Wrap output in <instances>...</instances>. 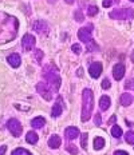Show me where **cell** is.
Returning a JSON list of instances; mask_svg holds the SVG:
<instances>
[{"mask_svg":"<svg viewBox=\"0 0 134 155\" xmlns=\"http://www.w3.org/2000/svg\"><path fill=\"white\" fill-rule=\"evenodd\" d=\"M71 51H73L75 55H79L82 52V47H81L79 44H73V46H71Z\"/></svg>","mask_w":134,"mask_h":155,"instance_id":"4316f807","label":"cell"},{"mask_svg":"<svg viewBox=\"0 0 134 155\" xmlns=\"http://www.w3.org/2000/svg\"><path fill=\"white\" fill-rule=\"evenodd\" d=\"M34 30L38 32V34H46L48 31V24L47 21L44 20H36L34 23Z\"/></svg>","mask_w":134,"mask_h":155,"instance_id":"30bf717a","label":"cell"},{"mask_svg":"<svg viewBox=\"0 0 134 155\" xmlns=\"http://www.w3.org/2000/svg\"><path fill=\"white\" fill-rule=\"evenodd\" d=\"M12 155H32L31 153H28L24 148H16V150L12 151Z\"/></svg>","mask_w":134,"mask_h":155,"instance_id":"cb8c5ba5","label":"cell"},{"mask_svg":"<svg viewBox=\"0 0 134 155\" xmlns=\"http://www.w3.org/2000/svg\"><path fill=\"white\" fill-rule=\"evenodd\" d=\"M38 139H39V138H38V134H36L35 131H30L27 135H26V140H27L30 144H35V143L38 142Z\"/></svg>","mask_w":134,"mask_h":155,"instance_id":"ac0fdd59","label":"cell"},{"mask_svg":"<svg viewBox=\"0 0 134 155\" xmlns=\"http://www.w3.org/2000/svg\"><path fill=\"white\" fill-rule=\"evenodd\" d=\"M83 75V68H78L77 71V76H82Z\"/></svg>","mask_w":134,"mask_h":155,"instance_id":"d590c367","label":"cell"},{"mask_svg":"<svg viewBox=\"0 0 134 155\" xmlns=\"http://www.w3.org/2000/svg\"><path fill=\"white\" fill-rule=\"evenodd\" d=\"M94 107V95L93 91L89 88H84L82 91V122H87L91 118V112Z\"/></svg>","mask_w":134,"mask_h":155,"instance_id":"6da1fadb","label":"cell"},{"mask_svg":"<svg viewBox=\"0 0 134 155\" xmlns=\"http://www.w3.org/2000/svg\"><path fill=\"white\" fill-rule=\"evenodd\" d=\"M130 2H134V0H130Z\"/></svg>","mask_w":134,"mask_h":155,"instance_id":"60d3db41","label":"cell"},{"mask_svg":"<svg viewBox=\"0 0 134 155\" xmlns=\"http://www.w3.org/2000/svg\"><path fill=\"white\" fill-rule=\"evenodd\" d=\"M35 43H36V39H35L34 35L31 34H26L24 36L22 39V47L23 50L26 51V52H28V51H31L32 48L35 47Z\"/></svg>","mask_w":134,"mask_h":155,"instance_id":"5b68a950","label":"cell"},{"mask_svg":"<svg viewBox=\"0 0 134 155\" xmlns=\"http://www.w3.org/2000/svg\"><path fill=\"white\" fill-rule=\"evenodd\" d=\"M74 19L77 21H83L84 20V15L82 14V11H81V9H78V11H75V14H74Z\"/></svg>","mask_w":134,"mask_h":155,"instance_id":"603a6c76","label":"cell"},{"mask_svg":"<svg viewBox=\"0 0 134 155\" xmlns=\"http://www.w3.org/2000/svg\"><path fill=\"white\" fill-rule=\"evenodd\" d=\"M7 62H8V64L11 67H19L20 66V63H22V59H20V56H19L18 54H11L7 58Z\"/></svg>","mask_w":134,"mask_h":155,"instance_id":"8fae6325","label":"cell"},{"mask_svg":"<svg viewBox=\"0 0 134 155\" xmlns=\"http://www.w3.org/2000/svg\"><path fill=\"white\" fill-rule=\"evenodd\" d=\"M42 59H43V51L42 50H34V60L36 63L42 62Z\"/></svg>","mask_w":134,"mask_h":155,"instance_id":"44dd1931","label":"cell"},{"mask_svg":"<svg viewBox=\"0 0 134 155\" xmlns=\"http://www.w3.org/2000/svg\"><path fill=\"white\" fill-rule=\"evenodd\" d=\"M103 146H105V139L101 137H97L94 139V148L95 150H101V148H103Z\"/></svg>","mask_w":134,"mask_h":155,"instance_id":"d6986e66","label":"cell"},{"mask_svg":"<svg viewBox=\"0 0 134 155\" xmlns=\"http://www.w3.org/2000/svg\"><path fill=\"white\" fill-rule=\"evenodd\" d=\"M64 2H66L67 4H73V3L75 2V0H64Z\"/></svg>","mask_w":134,"mask_h":155,"instance_id":"74e56055","label":"cell"},{"mask_svg":"<svg viewBox=\"0 0 134 155\" xmlns=\"http://www.w3.org/2000/svg\"><path fill=\"white\" fill-rule=\"evenodd\" d=\"M115 120H117V116H115V115H113L112 118L109 119V124H113V123H115Z\"/></svg>","mask_w":134,"mask_h":155,"instance_id":"e575fe53","label":"cell"},{"mask_svg":"<svg viewBox=\"0 0 134 155\" xmlns=\"http://www.w3.org/2000/svg\"><path fill=\"white\" fill-rule=\"evenodd\" d=\"M15 108L23 110V111H30V106H22V104H15Z\"/></svg>","mask_w":134,"mask_h":155,"instance_id":"4dcf8cb0","label":"cell"},{"mask_svg":"<svg viewBox=\"0 0 134 155\" xmlns=\"http://www.w3.org/2000/svg\"><path fill=\"white\" fill-rule=\"evenodd\" d=\"M114 155H129L126 153V151H122V150H118V151H115V153H114Z\"/></svg>","mask_w":134,"mask_h":155,"instance_id":"836d02e7","label":"cell"},{"mask_svg":"<svg viewBox=\"0 0 134 155\" xmlns=\"http://www.w3.org/2000/svg\"><path fill=\"white\" fill-rule=\"evenodd\" d=\"M47 2H48V3H51V4H54V3L57 2V0H47Z\"/></svg>","mask_w":134,"mask_h":155,"instance_id":"ab89813d","label":"cell"},{"mask_svg":"<svg viewBox=\"0 0 134 155\" xmlns=\"http://www.w3.org/2000/svg\"><path fill=\"white\" fill-rule=\"evenodd\" d=\"M95 124L101 126V114H95Z\"/></svg>","mask_w":134,"mask_h":155,"instance_id":"d6a6232c","label":"cell"},{"mask_svg":"<svg viewBox=\"0 0 134 155\" xmlns=\"http://www.w3.org/2000/svg\"><path fill=\"white\" fill-rule=\"evenodd\" d=\"M7 127H8V130L11 131V134L14 135V137H20L23 128H22L20 122H19L18 119H9V120L7 122Z\"/></svg>","mask_w":134,"mask_h":155,"instance_id":"8992f818","label":"cell"},{"mask_svg":"<svg viewBox=\"0 0 134 155\" xmlns=\"http://www.w3.org/2000/svg\"><path fill=\"white\" fill-rule=\"evenodd\" d=\"M110 104H112V101H110L109 96H107V95L101 96V99H99V108L102 110V111H106V110H109Z\"/></svg>","mask_w":134,"mask_h":155,"instance_id":"5bb4252c","label":"cell"},{"mask_svg":"<svg viewBox=\"0 0 134 155\" xmlns=\"http://www.w3.org/2000/svg\"><path fill=\"white\" fill-rule=\"evenodd\" d=\"M125 87H126V88H134V82H133L132 79H129V80H127V82H126Z\"/></svg>","mask_w":134,"mask_h":155,"instance_id":"1f68e13d","label":"cell"},{"mask_svg":"<svg viewBox=\"0 0 134 155\" xmlns=\"http://www.w3.org/2000/svg\"><path fill=\"white\" fill-rule=\"evenodd\" d=\"M114 2H115V3H118V0H103V3H102V4H103V7H105V8H109L110 5H112L113 3H114Z\"/></svg>","mask_w":134,"mask_h":155,"instance_id":"f1b7e54d","label":"cell"},{"mask_svg":"<svg viewBox=\"0 0 134 155\" xmlns=\"http://www.w3.org/2000/svg\"><path fill=\"white\" fill-rule=\"evenodd\" d=\"M67 151L70 154H73V155H77L78 154V148L74 146V144H67Z\"/></svg>","mask_w":134,"mask_h":155,"instance_id":"83f0119b","label":"cell"},{"mask_svg":"<svg viewBox=\"0 0 134 155\" xmlns=\"http://www.w3.org/2000/svg\"><path fill=\"white\" fill-rule=\"evenodd\" d=\"M64 135H66L67 139L73 140V139H75V138L79 137V130H78L77 127H67L66 131H64Z\"/></svg>","mask_w":134,"mask_h":155,"instance_id":"4fadbf2b","label":"cell"},{"mask_svg":"<svg viewBox=\"0 0 134 155\" xmlns=\"http://www.w3.org/2000/svg\"><path fill=\"white\" fill-rule=\"evenodd\" d=\"M89 72H90V76L94 78V79L99 78L101 76V72H102V64H101L99 62L93 63L90 66V68H89Z\"/></svg>","mask_w":134,"mask_h":155,"instance_id":"ba28073f","label":"cell"},{"mask_svg":"<svg viewBox=\"0 0 134 155\" xmlns=\"http://www.w3.org/2000/svg\"><path fill=\"white\" fill-rule=\"evenodd\" d=\"M44 124H46V120H44V118H42V116H36V118H34L31 120V126L34 128H42Z\"/></svg>","mask_w":134,"mask_h":155,"instance_id":"2e32d148","label":"cell"},{"mask_svg":"<svg viewBox=\"0 0 134 155\" xmlns=\"http://www.w3.org/2000/svg\"><path fill=\"white\" fill-rule=\"evenodd\" d=\"M132 102H133V96L130 94H127V92L122 94V96H121V104L127 107V106L132 104Z\"/></svg>","mask_w":134,"mask_h":155,"instance_id":"e0dca14e","label":"cell"},{"mask_svg":"<svg viewBox=\"0 0 134 155\" xmlns=\"http://www.w3.org/2000/svg\"><path fill=\"white\" fill-rule=\"evenodd\" d=\"M62 140H60V137H58L57 134L51 135L50 137V140H48V146H50L51 148H58L60 146Z\"/></svg>","mask_w":134,"mask_h":155,"instance_id":"9a60e30c","label":"cell"},{"mask_svg":"<svg viewBox=\"0 0 134 155\" xmlns=\"http://www.w3.org/2000/svg\"><path fill=\"white\" fill-rule=\"evenodd\" d=\"M36 91L40 94V96L46 101H51L52 99V91L50 88V86L47 83H38L36 84Z\"/></svg>","mask_w":134,"mask_h":155,"instance_id":"277c9868","label":"cell"},{"mask_svg":"<svg viewBox=\"0 0 134 155\" xmlns=\"http://www.w3.org/2000/svg\"><path fill=\"white\" fill-rule=\"evenodd\" d=\"M98 14V8L95 7V5H90L89 8H87V15L89 16H94Z\"/></svg>","mask_w":134,"mask_h":155,"instance_id":"484cf974","label":"cell"},{"mask_svg":"<svg viewBox=\"0 0 134 155\" xmlns=\"http://www.w3.org/2000/svg\"><path fill=\"white\" fill-rule=\"evenodd\" d=\"M109 16L112 19H127V20H130L134 16V11H133V8H130V7L118 8V9H114V11L110 12Z\"/></svg>","mask_w":134,"mask_h":155,"instance_id":"3957f363","label":"cell"},{"mask_svg":"<svg viewBox=\"0 0 134 155\" xmlns=\"http://www.w3.org/2000/svg\"><path fill=\"white\" fill-rule=\"evenodd\" d=\"M62 111H63V107H62V99L58 98L57 103H55L54 107H52V110H51V115L54 116V118H58V116H60Z\"/></svg>","mask_w":134,"mask_h":155,"instance_id":"7c38bea8","label":"cell"},{"mask_svg":"<svg viewBox=\"0 0 134 155\" xmlns=\"http://www.w3.org/2000/svg\"><path fill=\"white\" fill-rule=\"evenodd\" d=\"M112 135L114 138H121L122 137V128L119 126H113L112 127Z\"/></svg>","mask_w":134,"mask_h":155,"instance_id":"ffe728a7","label":"cell"},{"mask_svg":"<svg viewBox=\"0 0 134 155\" xmlns=\"http://www.w3.org/2000/svg\"><path fill=\"white\" fill-rule=\"evenodd\" d=\"M5 146H2V148H0V155H4V153H5Z\"/></svg>","mask_w":134,"mask_h":155,"instance_id":"8d00e7d4","label":"cell"},{"mask_svg":"<svg viewBox=\"0 0 134 155\" xmlns=\"http://www.w3.org/2000/svg\"><path fill=\"white\" fill-rule=\"evenodd\" d=\"M87 137H89V135H87L86 132H83L82 137H81V146H82L83 150L87 148Z\"/></svg>","mask_w":134,"mask_h":155,"instance_id":"d4e9b609","label":"cell"},{"mask_svg":"<svg viewBox=\"0 0 134 155\" xmlns=\"http://www.w3.org/2000/svg\"><path fill=\"white\" fill-rule=\"evenodd\" d=\"M43 76L48 82V86L51 87L54 91H58L60 87V76L58 74V68L54 67L52 64H47L43 68Z\"/></svg>","mask_w":134,"mask_h":155,"instance_id":"7a4b0ae2","label":"cell"},{"mask_svg":"<svg viewBox=\"0 0 134 155\" xmlns=\"http://www.w3.org/2000/svg\"><path fill=\"white\" fill-rule=\"evenodd\" d=\"M113 76L115 80H121L123 76H125V66L122 63H118L114 66L113 68Z\"/></svg>","mask_w":134,"mask_h":155,"instance_id":"9c48e42d","label":"cell"},{"mask_svg":"<svg viewBox=\"0 0 134 155\" xmlns=\"http://www.w3.org/2000/svg\"><path fill=\"white\" fill-rule=\"evenodd\" d=\"M125 139H126L127 143L134 144V131H127L125 134Z\"/></svg>","mask_w":134,"mask_h":155,"instance_id":"7402d4cb","label":"cell"},{"mask_svg":"<svg viewBox=\"0 0 134 155\" xmlns=\"http://www.w3.org/2000/svg\"><path fill=\"white\" fill-rule=\"evenodd\" d=\"M130 59H132V62L134 63V52H133L132 55H130Z\"/></svg>","mask_w":134,"mask_h":155,"instance_id":"f35d334b","label":"cell"},{"mask_svg":"<svg viewBox=\"0 0 134 155\" xmlns=\"http://www.w3.org/2000/svg\"><path fill=\"white\" fill-rule=\"evenodd\" d=\"M110 80L109 79H103V82H102V88L103 90H109L110 88Z\"/></svg>","mask_w":134,"mask_h":155,"instance_id":"f546056e","label":"cell"},{"mask_svg":"<svg viewBox=\"0 0 134 155\" xmlns=\"http://www.w3.org/2000/svg\"><path fill=\"white\" fill-rule=\"evenodd\" d=\"M91 28L93 25H87V27H83L78 31V38L83 41L84 44H89L93 39H91Z\"/></svg>","mask_w":134,"mask_h":155,"instance_id":"52a82bcc","label":"cell"}]
</instances>
